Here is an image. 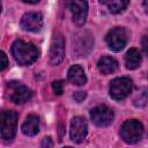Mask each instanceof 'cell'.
Returning <instances> with one entry per match:
<instances>
[{
  "label": "cell",
  "mask_w": 148,
  "mask_h": 148,
  "mask_svg": "<svg viewBox=\"0 0 148 148\" xmlns=\"http://www.w3.org/2000/svg\"><path fill=\"white\" fill-rule=\"evenodd\" d=\"M12 54L16 62L22 66H29L38 58V50L31 43L17 39L12 45Z\"/></svg>",
  "instance_id": "obj_1"
},
{
  "label": "cell",
  "mask_w": 148,
  "mask_h": 148,
  "mask_svg": "<svg viewBox=\"0 0 148 148\" xmlns=\"http://www.w3.org/2000/svg\"><path fill=\"white\" fill-rule=\"evenodd\" d=\"M143 134V126L139 120L132 119L125 121L120 127V136L126 143L138 142Z\"/></svg>",
  "instance_id": "obj_2"
},
{
  "label": "cell",
  "mask_w": 148,
  "mask_h": 148,
  "mask_svg": "<svg viewBox=\"0 0 148 148\" xmlns=\"http://www.w3.org/2000/svg\"><path fill=\"white\" fill-rule=\"evenodd\" d=\"M17 113L13 110L1 112V138L5 141H12L16 133Z\"/></svg>",
  "instance_id": "obj_3"
},
{
  "label": "cell",
  "mask_w": 148,
  "mask_h": 148,
  "mask_svg": "<svg viewBox=\"0 0 148 148\" xmlns=\"http://www.w3.org/2000/svg\"><path fill=\"white\" fill-rule=\"evenodd\" d=\"M127 40H128V32L125 28H120V27H116L111 29L105 37V42L109 49L114 52L123 50L126 46Z\"/></svg>",
  "instance_id": "obj_4"
},
{
  "label": "cell",
  "mask_w": 148,
  "mask_h": 148,
  "mask_svg": "<svg viewBox=\"0 0 148 148\" xmlns=\"http://www.w3.org/2000/svg\"><path fill=\"white\" fill-rule=\"evenodd\" d=\"M132 80L128 77H117L110 82L109 92L113 99H124L132 91Z\"/></svg>",
  "instance_id": "obj_5"
},
{
  "label": "cell",
  "mask_w": 148,
  "mask_h": 148,
  "mask_svg": "<svg viewBox=\"0 0 148 148\" xmlns=\"http://www.w3.org/2000/svg\"><path fill=\"white\" fill-rule=\"evenodd\" d=\"M50 62L51 65H58L65 57V39L60 32H54L50 45Z\"/></svg>",
  "instance_id": "obj_6"
},
{
  "label": "cell",
  "mask_w": 148,
  "mask_h": 148,
  "mask_svg": "<svg viewBox=\"0 0 148 148\" xmlns=\"http://www.w3.org/2000/svg\"><path fill=\"white\" fill-rule=\"evenodd\" d=\"M90 117L92 123L98 127H105L109 126L113 120V111L105 106V105H98L94 108L90 112Z\"/></svg>",
  "instance_id": "obj_7"
},
{
  "label": "cell",
  "mask_w": 148,
  "mask_h": 148,
  "mask_svg": "<svg viewBox=\"0 0 148 148\" xmlns=\"http://www.w3.org/2000/svg\"><path fill=\"white\" fill-rule=\"evenodd\" d=\"M9 98L12 102L16 104H23L28 102L31 97V90L20 82H9Z\"/></svg>",
  "instance_id": "obj_8"
},
{
  "label": "cell",
  "mask_w": 148,
  "mask_h": 148,
  "mask_svg": "<svg viewBox=\"0 0 148 148\" xmlns=\"http://www.w3.org/2000/svg\"><path fill=\"white\" fill-rule=\"evenodd\" d=\"M20 24L23 30L36 32V31H39L43 25V17L37 12H29L22 16Z\"/></svg>",
  "instance_id": "obj_9"
},
{
  "label": "cell",
  "mask_w": 148,
  "mask_h": 148,
  "mask_svg": "<svg viewBox=\"0 0 148 148\" xmlns=\"http://www.w3.org/2000/svg\"><path fill=\"white\" fill-rule=\"evenodd\" d=\"M68 6L72 12L74 23L77 25L84 24L87 20V15H88V3L82 0H74V1L68 2Z\"/></svg>",
  "instance_id": "obj_10"
},
{
  "label": "cell",
  "mask_w": 148,
  "mask_h": 148,
  "mask_svg": "<svg viewBox=\"0 0 148 148\" xmlns=\"http://www.w3.org/2000/svg\"><path fill=\"white\" fill-rule=\"evenodd\" d=\"M87 135V123L82 117H74L71 123V139L80 143L86 139Z\"/></svg>",
  "instance_id": "obj_11"
},
{
  "label": "cell",
  "mask_w": 148,
  "mask_h": 148,
  "mask_svg": "<svg viewBox=\"0 0 148 148\" xmlns=\"http://www.w3.org/2000/svg\"><path fill=\"white\" fill-rule=\"evenodd\" d=\"M39 131V118L36 114H29L22 124V132L28 136H34Z\"/></svg>",
  "instance_id": "obj_12"
},
{
  "label": "cell",
  "mask_w": 148,
  "mask_h": 148,
  "mask_svg": "<svg viewBox=\"0 0 148 148\" xmlns=\"http://www.w3.org/2000/svg\"><path fill=\"white\" fill-rule=\"evenodd\" d=\"M97 67H98V71L102 73V74H111L113 72L117 71L118 68V61L112 58V57H109V56H104L102 57L99 60H98V64H97Z\"/></svg>",
  "instance_id": "obj_13"
},
{
  "label": "cell",
  "mask_w": 148,
  "mask_h": 148,
  "mask_svg": "<svg viewBox=\"0 0 148 148\" xmlns=\"http://www.w3.org/2000/svg\"><path fill=\"white\" fill-rule=\"evenodd\" d=\"M67 76H68V80L73 83V84H76V86H82L87 82V77H86V74H84V71L81 66L79 65H74L72 66L69 69H68V73H67Z\"/></svg>",
  "instance_id": "obj_14"
},
{
  "label": "cell",
  "mask_w": 148,
  "mask_h": 148,
  "mask_svg": "<svg viewBox=\"0 0 148 148\" xmlns=\"http://www.w3.org/2000/svg\"><path fill=\"white\" fill-rule=\"evenodd\" d=\"M125 64H126V67L128 69L138 68L140 66V64H141V54H140V52L134 47L130 49L125 54Z\"/></svg>",
  "instance_id": "obj_15"
},
{
  "label": "cell",
  "mask_w": 148,
  "mask_h": 148,
  "mask_svg": "<svg viewBox=\"0 0 148 148\" xmlns=\"http://www.w3.org/2000/svg\"><path fill=\"white\" fill-rule=\"evenodd\" d=\"M101 3L106 5L111 13L118 14L126 9V7L130 5V1H127V0H109V1H101Z\"/></svg>",
  "instance_id": "obj_16"
},
{
  "label": "cell",
  "mask_w": 148,
  "mask_h": 148,
  "mask_svg": "<svg viewBox=\"0 0 148 148\" xmlns=\"http://www.w3.org/2000/svg\"><path fill=\"white\" fill-rule=\"evenodd\" d=\"M52 89L53 91L57 94V95H61L64 92V82L61 80H57V81H53L52 83Z\"/></svg>",
  "instance_id": "obj_17"
},
{
  "label": "cell",
  "mask_w": 148,
  "mask_h": 148,
  "mask_svg": "<svg viewBox=\"0 0 148 148\" xmlns=\"http://www.w3.org/2000/svg\"><path fill=\"white\" fill-rule=\"evenodd\" d=\"M0 58H1V66H0V69H1V71H3V69L7 67V65H8L7 56L5 54V52H3V51H1V52H0Z\"/></svg>",
  "instance_id": "obj_18"
},
{
  "label": "cell",
  "mask_w": 148,
  "mask_h": 148,
  "mask_svg": "<svg viewBox=\"0 0 148 148\" xmlns=\"http://www.w3.org/2000/svg\"><path fill=\"white\" fill-rule=\"evenodd\" d=\"M73 97H74V99H75L76 102H82V101L86 98V92H84V91H76V92L73 95Z\"/></svg>",
  "instance_id": "obj_19"
},
{
  "label": "cell",
  "mask_w": 148,
  "mask_h": 148,
  "mask_svg": "<svg viewBox=\"0 0 148 148\" xmlns=\"http://www.w3.org/2000/svg\"><path fill=\"white\" fill-rule=\"evenodd\" d=\"M141 44H142V49H143L145 53L148 56V35H146V36L142 38Z\"/></svg>",
  "instance_id": "obj_20"
},
{
  "label": "cell",
  "mask_w": 148,
  "mask_h": 148,
  "mask_svg": "<svg viewBox=\"0 0 148 148\" xmlns=\"http://www.w3.org/2000/svg\"><path fill=\"white\" fill-rule=\"evenodd\" d=\"M142 5H143V8H145L146 13L148 14V1H143V2H142Z\"/></svg>",
  "instance_id": "obj_21"
},
{
  "label": "cell",
  "mask_w": 148,
  "mask_h": 148,
  "mask_svg": "<svg viewBox=\"0 0 148 148\" xmlns=\"http://www.w3.org/2000/svg\"><path fill=\"white\" fill-rule=\"evenodd\" d=\"M40 148H50V147H45V146H42Z\"/></svg>",
  "instance_id": "obj_22"
},
{
  "label": "cell",
  "mask_w": 148,
  "mask_h": 148,
  "mask_svg": "<svg viewBox=\"0 0 148 148\" xmlns=\"http://www.w3.org/2000/svg\"><path fill=\"white\" fill-rule=\"evenodd\" d=\"M64 148H71V147H64Z\"/></svg>",
  "instance_id": "obj_23"
},
{
  "label": "cell",
  "mask_w": 148,
  "mask_h": 148,
  "mask_svg": "<svg viewBox=\"0 0 148 148\" xmlns=\"http://www.w3.org/2000/svg\"><path fill=\"white\" fill-rule=\"evenodd\" d=\"M147 76H148V73H147Z\"/></svg>",
  "instance_id": "obj_24"
}]
</instances>
